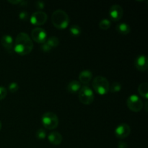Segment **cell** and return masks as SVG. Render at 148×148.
I'll return each instance as SVG.
<instances>
[{"label":"cell","instance_id":"1","mask_svg":"<svg viewBox=\"0 0 148 148\" xmlns=\"http://www.w3.org/2000/svg\"><path fill=\"white\" fill-rule=\"evenodd\" d=\"M33 49V43L31 38L24 32L18 33L15 38L14 51L20 56L29 54Z\"/></svg>","mask_w":148,"mask_h":148},{"label":"cell","instance_id":"2","mask_svg":"<svg viewBox=\"0 0 148 148\" xmlns=\"http://www.w3.org/2000/svg\"><path fill=\"white\" fill-rule=\"evenodd\" d=\"M51 21L55 27L64 30L69 25V17L65 11L62 10H56L52 14Z\"/></svg>","mask_w":148,"mask_h":148},{"label":"cell","instance_id":"3","mask_svg":"<svg viewBox=\"0 0 148 148\" xmlns=\"http://www.w3.org/2000/svg\"><path fill=\"white\" fill-rule=\"evenodd\" d=\"M92 85L94 90L99 95H106L109 92V82L104 77L101 76V75L95 77L92 81Z\"/></svg>","mask_w":148,"mask_h":148},{"label":"cell","instance_id":"4","mask_svg":"<svg viewBox=\"0 0 148 148\" xmlns=\"http://www.w3.org/2000/svg\"><path fill=\"white\" fill-rule=\"evenodd\" d=\"M42 124L46 129L53 130L59 125V119L56 114L53 112H46L42 116Z\"/></svg>","mask_w":148,"mask_h":148},{"label":"cell","instance_id":"5","mask_svg":"<svg viewBox=\"0 0 148 148\" xmlns=\"http://www.w3.org/2000/svg\"><path fill=\"white\" fill-rule=\"evenodd\" d=\"M79 100L82 104L90 105L92 103L95 98V95L92 90L88 85H84L81 87L79 90Z\"/></svg>","mask_w":148,"mask_h":148},{"label":"cell","instance_id":"6","mask_svg":"<svg viewBox=\"0 0 148 148\" xmlns=\"http://www.w3.org/2000/svg\"><path fill=\"white\" fill-rule=\"evenodd\" d=\"M127 105L133 112H140L143 108V102L141 98L137 95H130L127 98Z\"/></svg>","mask_w":148,"mask_h":148},{"label":"cell","instance_id":"7","mask_svg":"<svg viewBox=\"0 0 148 148\" xmlns=\"http://www.w3.org/2000/svg\"><path fill=\"white\" fill-rule=\"evenodd\" d=\"M31 39L38 43H44L47 38V33L43 28L41 27H35L30 33Z\"/></svg>","mask_w":148,"mask_h":148},{"label":"cell","instance_id":"8","mask_svg":"<svg viewBox=\"0 0 148 148\" xmlns=\"http://www.w3.org/2000/svg\"><path fill=\"white\" fill-rule=\"evenodd\" d=\"M48 20V15L45 12L36 11L32 14L30 17V21L34 25H42L45 24Z\"/></svg>","mask_w":148,"mask_h":148},{"label":"cell","instance_id":"9","mask_svg":"<svg viewBox=\"0 0 148 148\" xmlns=\"http://www.w3.org/2000/svg\"><path fill=\"white\" fill-rule=\"evenodd\" d=\"M124 14V10L122 7L119 4H114L109 9L108 15L113 21H119L121 20Z\"/></svg>","mask_w":148,"mask_h":148},{"label":"cell","instance_id":"10","mask_svg":"<svg viewBox=\"0 0 148 148\" xmlns=\"http://www.w3.org/2000/svg\"><path fill=\"white\" fill-rule=\"evenodd\" d=\"M130 133H131V128L128 124H124V123L117 126L114 131L116 137L119 139L126 138L130 135Z\"/></svg>","mask_w":148,"mask_h":148},{"label":"cell","instance_id":"11","mask_svg":"<svg viewBox=\"0 0 148 148\" xmlns=\"http://www.w3.org/2000/svg\"><path fill=\"white\" fill-rule=\"evenodd\" d=\"M1 43L8 53H12L14 50V40L10 35H4L1 38Z\"/></svg>","mask_w":148,"mask_h":148},{"label":"cell","instance_id":"12","mask_svg":"<svg viewBox=\"0 0 148 148\" xmlns=\"http://www.w3.org/2000/svg\"><path fill=\"white\" fill-rule=\"evenodd\" d=\"M134 65L139 71L144 72V71L147 70L148 66L147 56L145 55H140V56H137L134 62Z\"/></svg>","mask_w":148,"mask_h":148},{"label":"cell","instance_id":"13","mask_svg":"<svg viewBox=\"0 0 148 148\" xmlns=\"http://www.w3.org/2000/svg\"><path fill=\"white\" fill-rule=\"evenodd\" d=\"M48 140L53 145H59L62 142V136L59 132H51L48 135Z\"/></svg>","mask_w":148,"mask_h":148},{"label":"cell","instance_id":"14","mask_svg":"<svg viewBox=\"0 0 148 148\" xmlns=\"http://www.w3.org/2000/svg\"><path fill=\"white\" fill-rule=\"evenodd\" d=\"M92 77V73L91 71L88 69H85L82 70L79 75V80L80 83L84 84V85H88Z\"/></svg>","mask_w":148,"mask_h":148},{"label":"cell","instance_id":"15","mask_svg":"<svg viewBox=\"0 0 148 148\" xmlns=\"http://www.w3.org/2000/svg\"><path fill=\"white\" fill-rule=\"evenodd\" d=\"M81 87H82L81 83L79 81L72 80L68 84L66 89H67L68 92H70V93H76L80 90Z\"/></svg>","mask_w":148,"mask_h":148},{"label":"cell","instance_id":"16","mask_svg":"<svg viewBox=\"0 0 148 148\" xmlns=\"http://www.w3.org/2000/svg\"><path fill=\"white\" fill-rule=\"evenodd\" d=\"M116 29L118 31V33H119L121 35H127L131 31V27L126 23H121L118 24Z\"/></svg>","mask_w":148,"mask_h":148},{"label":"cell","instance_id":"17","mask_svg":"<svg viewBox=\"0 0 148 148\" xmlns=\"http://www.w3.org/2000/svg\"><path fill=\"white\" fill-rule=\"evenodd\" d=\"M137 90H138L139 94L141 95L142 97H143L145 99H147L148 98V84L147 82H145L143 83L140 84L139 85L138 88H137Z\"/></svg>","mask_w":148,"mask_h":148},{"label":"cell","instance_id":"18","mask_svg":"<svg viewBox=\"0 0 148 148\" xmlns=\"http://www.w3.org/2000/svg\"><path fill=\"white\" fill-rule=\"evenodd\" d=\"M46 43H47L51 49H53V48H56L59 46V40L57 37H56V36H51V37L46 39Z\"/></svg>","mask_w":148,"mask_h":148},{"label":"cell","instance_id":"19","mask_svg":"<svg viewBox=\"0 0 148 148\" xmlns=\"http://www.w3.org/2000/svg\"><path fill=\"white\" fill-rule=\"evenodd\" d=\"M69 32H70L72 36L77 37V36H80L81 33H82V29L77 25H73L69 28Z\"/></svg>","mask_w":148,"mask_h":148},{"label":"cell","instance_id":"20","mask_svg":"<svg viewBox=\"0 0 148 148\" xmlns=\"http://www.w3.org/2000/svg\"><path fill=\"white\" fill-rule=\"evenodd\" d=\"M111 25V23L108 19H103L99 23V27L101 30H106L110 28Z\"/></svg>","mask_w":148,"mask_h":148},{"label":"cell","instance_id":"21","mask_svg":"<svg viewBox=\"0 0 148 148\" xmlns=\"http://www.w3.org/2000/svg\"><path fill=\"white\" fill-rule=\"evenodd\" d=\"M121 88H122V86H121V85L119 83V82H113L112 85L110 86L109 91H111V92H114V93H115V92H120Z\"/></svg>","mask_w":148,"mask_h":148},{"label":"cell","instance_id":"22","mask_svg":"<svg viewBox=\"0 0 148 148\" xmlns=\"http://www.w3.org/2000/svg\"><path fill=\"white\" fill-rule=\"evenodd\" d=\"M36 137L38 140H44L46 137V131L43 128L38 129V130L36 131Z\"/></svg>","mask_w":148,"mask_h":148},{"label":"cell","instance_id":"23","mask_svg":"<svg viewBox=\"0 0 148 148\" xmlns=\"http://www.w3.org/2000/svg\"><path fill=\"white\" fill-rule=\"evenodd\" d=\"M8 89L10 92H12V93H14V92H16L19 90L18 84H17V82H11V83L9 85Z\"/></svg>","mask_w":148,"mask_h":148},{"label":"cell","instance_id":"24","mask_svg":"<svg viewBox=\"0 0 148 148\" xmlns=\"http://www.w3.org/2000/svg\"><path fill=\"white\" fill-rule=\"evenodd\" d=\"M7 95V90L4 87L0 86V101L4 99Z\"/></svg>","mask_w":148,"mask_h":148},{"label":"cell","instance_id":"25","mask_svg":"<svg viewBox=\"0 0 148 148\" xmlns=\"http://www.w3.org/2000/svg\"><path fill=\"white\" fill-rule=\"evenodd\" d=\"M19 18L22 20H27L29 18V14L26 11H22L19 13Z\"/></svg>","mask_w":148,"mask_h":148},{"label":"cell","instance_id":"26","mask_svg":"<svg viewBox=\"0 0 148 148\" xmlns=\"http://www.w3.org/2000/svg\"><path fill=\"white\" fill-rule=\"evenodd\" d=\"M40 49L42 50V51L43 52H46V53H48V52L50 51L51 50V48L50 47V46H49V45L47 44V43L45 42L44 43H43V44L40 46Z\"/></svg>","mask_w":148,"mask_h":148},{"label":"cell","instance_id":"27","mask_svg":"<svg viewBox=\"0 0 148 148\" xmlns=\"http://www.w3.org/2000/svg\"><path fill=\"white\" fill-rule=\"evenodd\" d=\"M35 6L38 10H43L45 7V3L42 1H37L35 3Z\"/></svg>","mask_w":148,"mask_h":148},{"label":"cell","instance_id":"28","mask_svg":"<svg viewBox=\"0 0 148 148\" xmlns=\"http://www.w3.org/2000/svg\"><path fill=\"white\" fill-rule=\"evenodd\" d=\"M118 148H128V145L127 143L123 141H120L118 143V145H117Z\"/></svg>","mask_w":148,"mask_h":148},{"label":"cell","instance_id":"29","mask_svg":"<svg viewBox=\"0 0 148 148\" xmlns=\"http://www.w3.org/2000/svg\"><path fill=\"white\" fill-rule=\"evenodd\" d=\"M22 0H9L8 2L9 3H11L12 4H20V2H21Z\"/></svg>","mask_w":148,"mask_h":148},{"label":"cell","instance_id":"30","mask_svg":"<svg viewBox=\"0 0 148 148\" xmlns=\"http://www.w3.org/2000/svg\"><path fill=\"white\" fill-rule=\"evenodd\" d=\"M27 1H23V0H22L21 2H20V4H19V5L21 6V7H25V6H27Z\"/></svg>","mask_w":148,"mask_h":148},{"label":"cell","instance_id":"31","mask_svg":"<svg viewBox=\"0 0 148 148\" xmlns=\"http://www.w3.org/2000/svg\"><path fill=\"white\" fill-rule=\"evenodd\" d=\"M1 121H0V130H1Z\"/></svg>","mask_w":148,"mask_h":148}]
</instances>
